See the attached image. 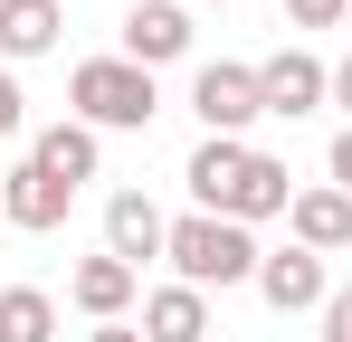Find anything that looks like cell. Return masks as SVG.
Returning a JSON list of instances; mask_svg holds the SVG:
<instances>
[{
	"mask_svg": "<svg viewBox=\"0 0 352 342\" xmlns=\"http://www.w3.org/2000/svg\"><path fill=\"white\" fill-rule=\"evenodd\" d=\"M172 276L181 285H257V266H267V247H257V228H238V219H210V209H190V219H172Z\"/></svg>",
	"mask_w": 352,
	"mask_h": 342,
	"instance_id": "6da1fadb",
	"label": "cell"
},
{
	"mask_svg": "<svg viewBox=\"0 0 352 342\" xmlns=\"http://www.w3.org/2000/svg\"><path fill=\"white\" fill-rule=\"evenodd\" d=\"M67 105H76V124L86 133H143L153 114H162V95H153V67H133V57H86L76 76H67Z\"/></svg>",
	"mask_w": 352,
	"mask_h": 342,
	"instance_id": "7a4b0ae2",
	"label": "cell"
},
{
	"mask_svg": "<svg viewBox=\"0 0 352 342\" xmlns=\"http://www.w3.org/2000/svg\"><path fill=\"white\" fill-rule=\"evenodd\" d=\"M190 114H200V133H229V143H248V124L267 114V95H257V67L210 57V67L190 76Z\"/></svg>",
	"mask_w": 352,
	"mask_h": 342,
	"instance_id": "3957f363",
	"label": "cell"
},
{
	"mask_svg": "<svg viewBox=\"0 0 352 342\" xmlns=\"http://www.w3.org/2000/svg\"><path fill=\"white\" fill-rule=\"evenodd\" d=\"M257 95H267V114H314V105H333V67L324 57H305V48H276V57H257Z\"/></svg>",
	"mask_w": 352,
	"mask_h": 342,
	"instance_id": "277c9868",
	"label": "cell"
},
{
	"mask_svg": "<svg viewBox=\"0 0 352 342\" xmlns=\"http://www.w3.org/2000/svg\"><path fill=\"white\" fill-rule=\"evenodd\" d=\"M248 162H257V143H229V133H200V152L181 162V181H190V200L210 209V219H229L238 181H248Z\"/></svg>",
	"mask_w": 352,
	"mask_h": 342,
	"instance_id": "5b68a950",
	"label": "cell"
},
{
	"mask_svg": "<svg viewBox=\"0 0 352 342\" xmlns=\"http://www.w3.org/2000/svg\"><path fill=\"white\" fill-rule=\"evenodd\" d=\"M124 57H133V67L190 57V10H181V0H133V10H124Z\"/></svg>",
	"mask_w": 352,
	"mask_h": 342,
	"instance_id": "8992f818",
	"label": "cell"
},
{
	"mask_svg": "<svg viewBox=\"0 0 352 342\" xmlns=\"http://www.w3.org/2000/svg\"><path fill=\"white\" fill-rule=\"evenodd\" d=\"M67 209H76V190H67V181H48L38 162H19L10 181H0V219H10V228H29V238L67 228Z\"/></svg>",
	"mask_w": 352,
	"mask_h": 342,
	"instance_id": "52a82bcc",
	"label": "cell"
},
{
	"mask_svg": "<svg viewBox=\"0 0 352 342\" xmlns=\"http://www.w3.org/2000/svg\"><path fill=\"white\" fill-rule=\"evenodd\" d=\"M162 247H172V219H162L143 190H115V200H105V257H124V266L143 276V257H162Z\"/></svg>",
	"mask_w": 352,
	"mask_h": 342,
	"instance_id": "ba28073f",
	"label": "cell"
},
{
	"mask_svg": "<svg viewBox=\"0 0 352 342\" xmlns=\"http://www.w3.org/2000/svg\"><path fill=\"white\" fill-rule=\"evenodd\" d=\"M257 295H267L276 314H324L333 276H324V257H314V247H276V257L257 266Z\"/></svg>",
	"mask_w": 352,
	"mask_h": 342,
	"instance_id": "9c48e42d",
	"label": "cell"
},
{
	"mask_svg": "<svg viewBox=\"0 0 352 342\" xmlns=\"http://www.w3.org/2000/svg\"><path fill=\"white\" fill-rule=\"evenodd\" d=\"M133 295H143V276H133L124 257H76V276H67V304H76L86 323H124Z\"/></svg>",
	"mask_w": 352,
	"mask_h": 342,
	"instance_id": "30bf717a",
	"label": "cell"
},
{
	"mask_svg": "<svg viewBox=\"0 0 352 342\" xmlns=\"http://www.w3.org/2000/svg\"><path fill=\"white\" fill-rule=\"evenodd\" d=\"M295 247H314V257H343L352 247V200L343 190H333V181H324V190H295Z\"/></svg>",
	"mask_w": 352,
	"mask_h": 342,
	"instance_id": "8fae6325",
	"label": "cell"
},
{
	"mask_svg": "<svg viewBox=\"0 0 352 342\" xmlns=\"http://www.w3.org/2000/svg\"><path fill=\"white\" fill-rule=\"evenodd\" d=\"M143 342H210V295H200V285L143 295Z\"/></svg>",
	"mask_w": 352,
	"mask_h": 342,
	"instance_id": "7c38bea8",
	"label": "cell"
},
{
	"mask_svg": "<svg viewBox=\"0 0 352 342\" xmlns=\"http://www.w3.org/2000/svg\"><path fill=\"white\" fill-rule=\"evenodd\" d=\"M29 162L48 171V181H67V190H86V181H96V133L67 114V124H48V133L29 143Z\"/></svg>",
	"mask_w": 352,
	"mask_h": 342,
	"instance_id": "4fadbf2b",
	"label": "cell"
},
{
	"mask_svg": "<svg viewBox=\"0 0 352 342\" xmlns=\"http://www.w3.org/2000/svg\"><path fill=\"white\" fill-rule=\"evenodd\" d=\"M286 209H295V171L276 162V152H257V162H248V181H238V200H229V219L257 228V219H286Z\"/></svg>",
	"mask_w": 352,
	"mask_h": 342,
	"instance_id": "5bb4252c",
	"label": "cell"
},
{
	"mask_svg": "<svg viewBox=\"0 0 352 342\" xmlns=\"http://www.w3.org/2000/svg\"><path fill=\"white\" fill-rule=\"evenodd\" d=\"M67 29L58 0H0V57H48Z\"/></svg>",
	"mask_w": 352,
	"mask_h": 342,
	"instance_id": "9a60e30c",
	"label": "cell"
},
{
	"mask_svg": "<svg viewBox=\"0 0 352 342\" xmlns=\"http://www.w3.org/2000/svg\"><path fill=\"white\" fill-rule=\"evenodd\" d=\"M0 342H58V295L0 285Z\"/></svg>",
	"mask_w": 352,
	"mask_h": 342,
	"instance_id": "2e32d148",
	"label": "cell"
},
{
	"mask_svg": "<svg viewBox=\"0 0 352 342\" xmlns=\"http://www.w3.org/2000/svg\"><path fill=\"white\" fill-rule=\"evenodd\" d=\"M286 19H295V29H343L352 0H286Z\"/></svg>",
	"mask_w": 352,
	"mask_h": 342,
	"instance_id": "e0dca14e",
	"label": "cell"
},
{
	"mask_svg": "<svg viewBox=\"0 0 352 342\" xmlns=\"http://www.w3.org/2000/svg\"><path fill=\"white\" fill-rule=\"evenodd\" d=\"M19 124H29V95H19V76H10V67H0V143H10V133H19Z\"/></svg>",
	"mask_w": 352,
	"mask_h": 342,
	"instance_id": "ac0fdd59",
	"label": "cell"
},
{
	"mask_svg": "<svg viewBox=\"0 0 352 342\" xmlns=\"http://www.w3.org/2000/svg\"><path fill=\"white\" fill-rule=\"evenodd\" d=\"M324 342H352V285L324 295Z\"/></svg>",
	"mask_w": 352,
	"mask_h": 342,
	"instance_id": "d6986e66",
	"label": "cell"
},
{
	"mask_svg": "<svg viewBox=\"0 0 352 342\" xmlns=\"http://www.w3.org/2000/svg\"><path fill=\"white\" fill-rule=\"evenodd\" d=\"M324 171H333V190H343V200H352V124H343V133H333V152H324Z\"/></svg>",
	"mask_w": 352,
	"mask_h": 342,
	"instance_id": "ffe728a7",
	"label": "cell"
},
{
	"mask_svg": "<svg viewBox=\"0 0 352 342\" xmlns=\"http://www.w3.org/2000/svg\"><path fill=\"white\" fill-rule=\"evenodd\" d=\"M86 342H143V323H96Z\"/></svg>",
	"mask_w": 352,
	"mask_h": 342,
	"instance_id": "44dd1931",
	"label": "cell"
},
{
	"mask_svg": "<svg viewBox=\"0 0 352 342\" xmlns=\"http://www.w3.org/2000/svg\"><path fill=\"white\" fill-rule=\"evenodd\" d=\"M333 105L352 114V57H343V67H333Z\"/></svg>",
	"mask_w": 352,
	"mask_h": 342,
	"instance_id": "7402d4cb",
	"label": "cell"
}]
</instances>
